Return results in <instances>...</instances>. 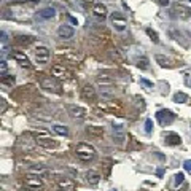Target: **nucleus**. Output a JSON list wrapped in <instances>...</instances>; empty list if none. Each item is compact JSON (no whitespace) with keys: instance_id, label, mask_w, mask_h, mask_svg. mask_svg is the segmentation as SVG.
Instances as JSON below:
<instances>
[{"instance_id":"nucleus-1","label":"nucleus","mask_w":191,"mask_h":191,"mask_svg":"<svg viewBox=\"0 0 191 191\" xmlns=\"http://www.w3.org/2000/svg\"><path fill=\"white\" fill-rule=\"evenodd\" d=\"M96 148L92 145H89V143H78L77 148H75V156L81 161V162H91L94 158H96Z\"/></svg>"},{"instance_id":"nucleus-2","label":"nucleus","mask_w":191,"mask_h":191,"mask_svg":"<svg viewBox=\"0 0 191 191\" xmlns=\"http://www.w3.org/2000/svg\"><path fill=\"white\" fill-rule=\"evenodd\" d=\"M110 22H112L113 29L118 30V32H124L126 27H128V21H126V18H124L121 13H116V11L112 13V16H110Z\"/></svg>"},{"instance_id":"nucleus-3","label":"nucleus","mask_w":191,"mask_h":191,"mask_svg":"<svg viewBox=\"0 0 191 191\" xmlns=\"http://www.w3.org/2000/svg\"><path fill=\"white\" fill-rule=\"evenodd\" d=\"M40 85H41V88L45 89V91H50V92H56V94H59L61 92V85L54 80V78H51V77H46V78H41V81H40Z\"/></svg>"},{"instance_id":"nucleus-4","label":"nucleus","mask_w":191,"mask_h":191,"mask_svg":"<svg viewBox=\"0 0 191 191\" xmlns=\"http://www.w3.org/2000/svg\"><path fill=\"white\" fill-rule=\"evenodd\" d=\"M156 118H158V121L161 126H169L174 123V119H175V115L171 112V110H159L156 113Z\"/></svg>"},{"instance_id":"nucleus-5","label":"nucleus","mask_w":191,"mask_h":191,"mask_svg":"<svg viewBox=\"0 0 191 191\" xmlns=\"http://www.w3.org/2000/svg\"><path fill=\"white\" fill-rule=\"evenodd\" d=\"M48 59H50V50L45 45H38L35 48V61L38 64H45L48 62Z\"/></svg>"},{"instance_id":"nucleus-6","label":"nucleus","mask_w":191,"mask_h":191,"mask_svg":"<svg viewBox=\"0 0 191 191\" xmlns=\"http://www.w3.org/2000/svg\"><path fill=\"white\" fill-rule=\"evenodd\" d=\"M35 142H37L38 147H43V148H57V145H59L57 140L48 137V135H38L35 139Z\"/></svg>"},{"instance_id":"nucleus-7","label":"nucleus","mask_w":191,"mask_h":191,"mask_svg":"<svg viewBox=\"0 0 191 191\" xmlns=\"http://www.w3.org/2000/svg\"><path fill=\"white\" fill-rule=\"evenodd\" d=\"M67 110H68L70 116H74L77 119H85L88 116V110L80 107V105H67Z\"/></svg>"},{"instance_id":"nucleus-8","label":"nucleus","mask_w":191,"mask_h":191,"mask_svg":"<svg viewBox=\"0 0 191 191\" xmlns=\"http://www.w3.org/2000/svg\"><path fill=\"white\" fill-rule=\"evenodd\" d=\"M91 13H92V16H94V18H97L99 21H104V19H107V16H108L107 7H105V5H102V3H94V5H92Z\"/></svg>"},{"instance_id":"nucleus-9","label":"nucleus","mask_w":191,"mask_h":191,"mask_svg":"<svg viewBox=\"0 0 191 191\" xmlns=\"http://www.w3.org/2000/svg\"><path fill=\"white\" fill-rule=\"evenodd\" d=\"M24 183H26L27 188L30 189H41L43 188V180L38 175H27L24 178Z\"/></svg>"},{"instance_id":"nucleus-10","label":"nucleus","mask_w":191,"mask_h":191,"mask_svg":"<svg viewBox=\"0 0 191 191\" xmlns=\"http://www.w3.org/2000/svg\"><path fill=\"white\" fill-rule=\"evenodd\" d=\"M56 185L59 188V191H75V183L74 180H70L67 177H61L56 180Z\"/></svg>"},{"instance_id":"nucleus-11","label":"nucleus","mask_w":191,"mask_h":191,"mask_svg":"<svg viewBox=\"0 0 191 191\" xmlns=\"http://www.w3.org/2000/svg\"><path fill=\"white\" fill-rule=\"evenodd\" d=\"M57 35L62 40H70L75 35V29L72 26H68V24H62V26H59V29H57Z\"/></svg>"},{"instance_id":"nucleus-12","label":"nucleus","mask_w":191,"mask_h":191,"mask_svg":"<svg viewBox=\"0 0 191 191\" xmlns=\"http://www.w3.org/2000/svg\"><path fill=\"white\" fill-rule=\"evenodd\" d=\"M172 13H174L177 18H180V19H188V18H191V10L186 8L185 5H180V3H175V5L172 7Z\"/></svg>"},{"instance_id":"nucleus-13","label":"nucleus","mask_w":191,"mask_h":191,"mask_svg":"<svg viewBox=\"0 0 191 191\" xmlns=\"http://www.w3.org/2000/svg\"><path fill=\"white\" fill-rule=\"evenodd\" d=\"M11 56H13V59H14L21 67H26V68H30V67H32V64H30L29 57L26 56V53H22V51H13Z\"/></svg>"},{"instance_id":"nucleus-14","label":"nucleus","mask_w":191,"mask_h":191,"mask_svg":"<svg viewBox=\"0 0 191 191\" xmlns=\"http://www.w3.org/2000/svg\"><path fill=\"white\" fill-rule=\"evenodd\" d=\"M81 96H83V99H86L89 102H94L96 99H97V92H96L92 85H85L83 89H81Z\"/></svg>"},{"instance_id":"nucleus-15","label":"nucleus","mask_w":191,"mask_h":191,"mask_svg":"<svg viewBox=\"0 0 191 191\" xmlns=\"http://www.w3.org/2000/svg\"><path fill=\"white\" fill-rule=\"evenodd\" d=\"M54 16H56V10L53 7H46V8L37 11V18H40V19H53Z\"/></svg>"},{"instance_id":"nucleus-16","label":"nucleus","mask_w":191,"mask_h":191,"mask_svg":"<svg viewBox=\"0 0 191 191\" xmlns=\"http://www.w3.org/2000/svg\"><path fill=\"white\" fill-rule=\"evenodd\" d=\"M51 74H53V77L65 78V77L68 75V72H67V68H65L64 65H61V64H54V65L51 67Z\"/></svg>"},{"instance_id":"nucleus-17","label":"nucleus","mask_w":191,"mask_h":191,"mask_svg":"<svg viewBox=\"0 0 191 191\" xmlns=\"http://www.w3.org/2000/svg\"><path fill=\"white\" fill-rule=\"evenodd\" d=\"M164 139H166L167 145H180L182 143V137L178 134H174V132H166Z\"/></svg>"},{"instance_id":"nucleus-18","label":"nucleus","mask_w":191,"mask_h":191,"mask_svg":"<svg viewBox=\"0 0 191 191\" xmlns=\"http://www.w3.org/2000/svg\"><path fill=\"white\" fill-rule=\"evenodd\" d=\"M85 178H86V182L89 183V185H97L99 182H101V174H97V172H96V171H88L86 174H85Z\"/></svg>"},{"instance_id":"nucleus-19","label":"nucleus","mask_w":191,"mask_h":191,"mask_svg":"<svg viewBox=\"0 0 191 191\" xmlns=\"http://www.w3.org/2000/svg\"><path fill=\"white\" fill-rule=\"evenodd\" d=\"M34 37L32 35H16L14 37V41L18 43V45H21V46H29V45H32L34 43Z\"/></svg>"},{"instance_id":"nucleus-20","label":"nucleus","mask_w":191,"mask_h":191,"mask_svg":"<svg viewBox=\"0 0 191 191\" xmlns=\"http://www.w3.org/2000/svg\"><path fill=\"white\" fill-rule=\"evenodd\" d=\"M86 134H89L91 137H104V128L102 126H88Z\"/></svg>"},{"instance_id":"nucleus-21","label":"nucleus","mask_w":191,"mask_h":191,"mask_svg":"<svg viewBox=\"0 0 191 191\" xmlns=\"http://www.w3.org/2000/svg\"><path fill=\"white\" fill-rule=\"evenodd\" d=\"M113 78H110L108 75H101L99 78H97V85L99 86H102V88H110V86H113Z\"/></svg>"},{"instance_id":"nucleus-22","label":"nucleus","mask_w":191,"mask_h":191,"mask_svg":"<svg viewBox=\"0 0 191 191\" xmlns=\"http://www.w3.org/2000/svg\"><path fill=\"white\" fill-rule=\"evenodd\" d=\"M156 62L161 65V67H167V68H171L174 64H172V61L169 59V57H166V56H162V54H156Z\"/></svg>"},{"instance_id":"nucleus-23","label":"nucleus","mask_w":191,"mask_h":191,"mask_svg":"<svg viewBox=\"0 0 191 191\" xmlns=\"http://www.w3.org/2000/svg\"><path fill=\"white\" fill-rule=\"evenodd\" d=\"M169 35H171V38H174L175 41H180V43L186 45L185 40H183V34H182L180 30H177L175 27H171V29H169Z\"/></svg>"},{"instance_id":"nucleus-24","label":"nucleus","mask_w":191,"mask_h":191,"mask_svg":"<svg viewBox=\"0 0 191 191\" xmlns=\"http://www.w3.org/2000/svg\"><path fill=\"white\" fill-rule=\"evenodd\" d=\"M53 131H54L57 135H62V137H67V135H68V128L64 126V124H54V126H53Z\"/></svg>"},{"instance_id":"nucleus-25","label":"nucleus","mask_w":191,"mask_h":191,"mask_svg":"<svg viewBox=\"0 0 191 191\" xmlns=\"http://www.w3.org/2000/svg\"><path fill=\"white\" fill-rule=\"evenodd\" d=\"M137 67H139L140 70H147V68L150 67V61H148V57H147V56L139 57V59H137Z\"/></svg>"},{"instance_id":"nucleus-26","label":"nucleus","mask_w":191,"mask_h":191,"mask_svg":"<svg viewBox=\"0 0 191 191\" xmlns=\"http://www.w3.org/2000/svg\"><path fill=\"white\" fill-rule=\"evenodd\" d=\"M14 81H16V78H14L13 75H2V83H3V85H7V86H13Z\"/></svg>"},{"instance_id":"nucleus-27","label":"nucleus","mask_w":191,"mask_h":191,"mask_svg":"<svg viewBox=\"0 0 191 191\" xmlns=\"http://www.w3.org/2000/svg\"><path fill=\"white\" fill-rule=\"evenodd\" d=\"M186 101H188V96L183 94V92H177V94L174 96V102H177V104H183V102H186Z\"/></svg>"},{"instance_id":"nucleus-28","label":"nucleus","mask_w":191,"mask_h":191,"mask_svg":"<svg viewBox=\"0 0 191 191\" xmlns=\"http://www.w3.org/2000/svg\"><path fill=\"white\" fill-rule=\"evenodd\" d=\"M147 34H148V37H150V40L153 41V43H159V38H158V34L155 32V30H151L150 27L147 29Z\"/></svg>"},{"instance_id":"nucleus-29","label":"nucleus","mask_w":191,"mask_h":191,"mask_svg":"<svg viewBox=\"0 0 191 191\" xmlns=\"http://www.w3.org/2000/svg\"><path fill=\"white\" fill-rule=\"evenodd\" d=\"M175 180H174V185L175 186H178V185H182L183 183V178H185V175H183V172H178V174H175V177H174Z\"/></svg>"},{"instance_id":"nucleus-30","label":"nucleus","mask_w":191,"mask_h":191,"mask_svg":"<svg viewBox=\"0 0 191 191\" xmlns=\"http://www.w3.org/2000/svg\"><path fill=\"white\" fill-rule=\"evenodd\" d=\"M151 129H153V121H151V119H147V121H145V132L150 134Z\"/></svg>"},{"instance_id":"nucleus-31","label":"nucleus","mask_w":191,"mask_h":191,"mask_svg":"<svg viewBox=\"0 0 191 191\" xmlns=\"http://www.w3.org/2000/svg\"><path fill=\"white\" fill-rule=\"evenodd\" d=\"M183 167H185V171H186V172L191 174V159H186V161L183 162Z\"/></svg>"},{"instance_id":"nucleus-32","label":"nucleus","mask_w":191,"mask_h":191,"mask_svg":"<svg viewBox=\"0 0 191 191\" xmlns=\"http://www.w3.org/2000/svg\"><path fill=\"white\" fill-rule=\"evenodd\" d=\"M2 75H7V68H8V65H7V61L5 59H2Z\"/></svg>"},{"instance_id":"nucleus-33","label":"nucleus","mask_w":191,"mask_h":191,"mask_svg":"<svg viewBox=\"0 0 191 191\" xmlns=\"http://www.w3.org/2000/svg\"><path fill=\"white\" fill-rule=\"evenodd\" d=\"M169 3H171V0H158L159 7H169Z\"/></svg>"},{"instance_id":"nucleus-34","label":"nucleus","mask_w":191,"mask_h":191,"mask_svg":"<svg viewBox=\"0 0 191 191\" xmlns=\"http://www.w3.org/2000/svg\"><path fill=\"white\" fill-rule=\"evenodd\" d=\"M140 83H142V85H145L147 88H153V83H150V81H147L145 78H142V80H140Z\"/></svg>"},{"instance_id":"nucleus-35","label":"nucleus","mask_w":191,"mask_h":191,"mask_svg":"<svg viewBox=\"0 0 191 191\" xmlns=\"http://www.w3.org/2000/svg\"><path fill=\"white\" fill-rule=\"evenodd\" d=\"M7 40H8V37H7V32H2V43L5 45V43H7Z\"/></svg>"},{"instance_id":"nucleus-36","label":"nucleus","mask_w":191,"mask_h":191,"mask_svg":"<svg viewBox=\"0 0 191 191\" xmlns=\"http://www.w3.org/2000/svg\"><path fill=\"white\" fill-rule=\"evenodd\" d=\"M13 2H27V0H13Z\"/></svg>"},{"instance_id":"nucleus-37","label":"nucleus","mask_w":191,"mask_h":191,"mask_svg":"<svg viewBox=\"0 0 191 191\" xmlns=\"http://www.w3.org/2000/svg\"><path fill=\"white\" fill-rule=\"evenodd\" d=\"M188 2H191V0H188Z\"/></svg>"}]
</instances>
